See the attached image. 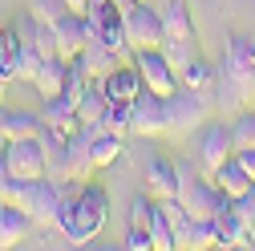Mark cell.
Instances as JSON below:
<instances>
[{"instance_id": "6da1fadb", "label": "cell", "mask_w": 255, "mask_h": 251, "mask_svg": "<svg viewBox=\"0 0 255 251\" xmlns=\"http://www.w3.org/2000/svg\"><path fill=\"white\" fill-rule=\"evenodd\" d=\"M215 98L223 110H251L255 102V37H231L223 69L215 77Z\"/></svg>"}, {"instance_id": "7a4b0ae2", "label": "cell", "mask_w": 255, "mask_h": 251, "mask_svg": "<svg viewBox=\"0 0 255 251\" xmlns=\"http://www.w3.org/2000/svg\"><path fill=\"white\" fill-rule=\"evenodd\" d=\"M106 219H110V195H106V186L81 182V191H77V199H73V223L65 227V239H69V243L98 239L102 227H106Z\"/></svg>"}, {"instance_id": "3957f363", "label": "cell", "mask_w": 255, "mask_h": 251, "mask_svg": "<svg viewBox=\"0 0 255 251\" xmlns=\"http://www.w3.org/2000/svg\"><path fill=\"white\" fill-rule=\"evenodd\" d=\"M57 203H61V182H53V178H33V182H24L16 207L33 219V227H53V223H57Z\"/></svg>"}, {"instance_id": "277c9868", "label": "cell", "mask_w": 255, "mask_h": 251, "mask_svg": "<svg viewBox=\"0 0 255 251\" xmlns=\"http://www.w3.org/2000/svg\"><path fill=\"white\" fill-rule=\"evenodd\" d=\"M126 20V37H130V49H162L166 28H162V12L150 8V0H138V4L122 16Z\"/></svg>"}, {"instance_id": "5b68a950", "label": "cell", "mask_w": 255, "mask_h": 251, "mask_svg": "<svg viewBox=\"0 0 255 251\" xmlns=\"http://www.w3.org/2000/svg\"><path fill=\"white\" fill-rule=\"evenodd\" d=\"M130 134H138V138H162V134H170V102L158 98V93H150V89H142L134 98Z\"/></svg>"}, {"instance_id": "8992f818", "label": "cell", "mask_w": 255, "mask_h": 251, "mask_svg": "<svg viewBox=\"0 0 255 251\" xmlns=\"http://www.w3.org/2000/svg\"><path fill=\"white\" fill-rule=\"evenodd\" d=\"M170 134H190V130H203L207 126V93H199V89H174L170 93Z\"/></svg>"}, {"instance_id": "52a82bcc", "label": "cell", "mask_w": 255, "mask_h": 251, "mask_svg": "<svg viewBox=\"0 0 255 251\" xmlns=\"http://www.w3.org/2000/svg\"><path fill=\"white\" fill-rule=\"evenodd\" d=\"M4 166H8L16 178H24V182H33V178H49L41 138H37V134H33V138H12V142L4 146Z\"/></svg>"}, {"instance_id": "ba28073f", "label": "cell", "mask_w": 255, "mask_h": 251, "mask_svg": "<svg viewBox=\"0 0 255 251\" xmlns=\"http://www.w3.org/2000/svg\"><path fill=\"white\" fill-rule=\"evenodd\" d=\"M134 69L142 73V85L158 98H170L178 89V73L170 69V61L162 57V49H138L134 53Z\"/></svg>"}, {"instance_id": "9c48e42d", "label": "cell", "mask_w": 255, "mask_h": 251, "mask_svg": "<svg viewBox=\"0 0 255 251\" xmlns=\"http://www.w3.org/2000/svg\"><path fill=\"white\" fill-rule=\"evenodd\" d=\"M231 154H235L231 126H203V134H199V170L203 174H215Z\"/></svg>"}, {"instance_id": "30bf717a", "label": "cell", "mask_w": 255, "mask_h": 251, "mask_svg": "<svg viewBox=\"0 0 255 251\" xmlns=\"http://www.w3.org/2000/svg\"><path fill=\"white\" fill-rule=\"evenodd\" d=\"M53 37H57V53L65 57V61H73L89 45V24H85L81 12H65V16L53 24Z\"/></svg>"}, {"instance_id": "8fae6325", "label": "cell", "mask_w": 255, "mask_h": 251, "mask_svg": "<svg viewBox=\"0 0 255 251\" xmlns=\"http://www.w3.org/2000/svg\"><path fill=\"white\" fill-rule=\"evenodd\" d=\"M102 93H106V102H134L138 93L146 89L142 85V73L134 69V65H118L110 77H102V81H93Z\"/></svg>"}, {"instance_id": "7c38bea8", "label": "cell", "mask_w": 255, "mask_h": 251, "mask_svg": "<svg viewBox=\"0 0 255 251\" xmlns=\"http://www.w3.org/2000/svg\"><path fill=\"white\" fill-rule=\"evenodd\" d=\"M77 61H81V69L89 73V81H102V77H110V73L122 65V53H114V49L102 45L98 37H89V45L77 53Z\"/></svg>"}, {"instance_id": "4fadbf2b", "label": "cell", "mask_w": 255, "mask_h": 251, "mask_svg": "<svg viewBox=\"0 0 255 251\" xmlns=\"http://www.w3.org/2000/svg\"><path fill=\"white\" fill-rule=\"evenodd\" d=\"M41 126H49V130H57V134H73V130H81V118H77V106L65 98V93H57V98H45V106H41Z\"/></svg>"}, {"instance_id": "5bb4252c", "label": "cell", "mask_w": 255, "mask_h": 251, "mask_svg": "<svg viewBox=\"0 0 255 251\" xmlns=\"http://www.w3.org/2000/svg\"><path fill=\"white\" fill-rule=\"evenodd\" d=\"M215 227H219V247H255V235L247 227V219L235 211V199L227 211L215 215Z\"/></svg>"}, {"instance_id": "9a60e30c", "label": "cell", "mask_w": 255, "mask_h": 251, "mask_svg": "<svg viewBox=\"0 0 255 251\" xmlns=\"http://www.w3.org/2000/svg\"><path fill=\"white\" fill-rule=\"evenodd\" d=\"M65 150H69V178H89L93 170H98V162H93V134L85 130H73L69 138H65Z\"/></svg>"}, {"instance_id": "2e32d148", "label": "cell", "mask_w": 255, "mask_h": 251, "mask_svg": "<svg viewBox=\"0 0 255 251\" xmlns=\"http://www.w3.org/2000/svg\"><path fill=\"white\" fill-rule=\"evenodd\" d=\"M41 146H45V170L53 182H69V150H65V134L49 130V126H41Z\"/></svg>"}, {"instance_id": "e0dca14e", "label": "cell", "mask_w": 255, "mask_h": 251, "mask_svg": "<svg viewBox=\"0 0 255 251\" xmlns=\"http://www.w3.org/2000/svg\"><path fill=\"white\" fill-rule=\"evenodd\" d=\"M146 195L150 199H174L178 195V170L166 158H150L146 162Z\"/></svg>"}, {"instance_id": "ac0fdd59", "label": "cell", "mask_w": 255, "mask_h": 251, "mask_svg": "<svg viewBox=\"0 0 255 251\" xmlns=\"http://www.w3.org/2000/svg\"><path fill=\"white\" fill-rule=\"evenodd\" d=\"M28 231H33V219H28L16 203H0V251L16 247Z\"/></svg>"}, {"instance_id": "d6986e66", "label": "cell", "mask_w": 255, "mask_h": 251, "mask_svg": "<svg viewBox=\"0 0 255 251\" xmlns=\"http://www.w3.org/2000/svg\"><path fill=\"white\" fill-rule=\"evenodd\" d=\"M65 69H69V61L61 57V53H53V57L41 61V69H37V77H33V89L41 93V102H45V98H57V93L65 89Z\"/></svg>"}, {"instance_id": "ffe728a7", "label": "cell", "mask_w": 255, "mask_h": 251, "mask_svg": "<svg viewBox=\"0 0 255 251\" xmlns=\"http://www.w3.org/2000/svg\"><path fill=\"white\" fill-rule=\"evenodd\" d=\"M0 134H4L8 142H12V138H33V134H41V114L0 106Z\"/></svg>"}, {"instance_id": "44dd1931", "label": "cell", "mask_w": 255, "mask_h": 251, "mask_svg": "<svg viewBox=\"0 0 255 251\" xmlns=\"http://www.w3.org/2000/svg\"><path fill=\"white\" fill-rule=\"evenodd\" d=\"M162 28H166V37H174V41H195V20H190V4L186 0H166Z\"/></svg>"}, {"instance_id": "7402d4cb", "label": "cell", "mask_w": 255, "mask_h": 251, "mask_svg": "<svg viewBox=\"0 0 255 251\" xmlns=\"http://www.w3.org/2000/svg\"><path fill=\"white\" fill-rule=\"evenodd\" d=\"M211 178H215V186H219V191L227 195V199H239V195H247V191H251V174H247V170L235 162V154H231V158L223 162V166H219Z\"/></svg>"}, {"instance_id": "603a6c76", "label": "cell", "mask_w": 255, "mask_h": 251, "mask_svg": "<svg viewBox=\"0 0 255 251\" xmlns=\"http://www.w3.org/2000/svg\"><path fill=\"white\" fill-rule=\"evenodd\" d=\"M85 130L93 134V162H98V170L102 166H114L122 154H126L122 134H110V130H102V126H85Z\"/></svg>"}, {"instance_id": "cb8c5ba5", "label": "cell", "mask_w": 255, "mask_h": 251, "mask_svg": "<svg viewBox=\"0 0 255 251\" xmlns=\"http://www.w3.org/2000/svg\"><path fill=\"white\" fill-rule=\"evenodd\" d=\"M0 73H4L8 81L20 77V33L12 24L0 28Z\"/></svg>"}, {"instance_id": "d4e9b609", "label": "cell", "mask_w": 255, "mask_h": 251, "mask_svg": "<svg viewBox=\"0 0 255 251\" xmlns=\"http://www.w3.org/2000/svg\"><path fill=\"white\" fill-rule=\"evenodd\" d=\"M215 65H211V61H203V57H195V61H190V65L178 73V85L182 89H199V93H211L215 89Z\"/></svg>"}, {"instance_id": "484cf974", "label": "cell", "mask_w": 255, "mask_h": 251, "mask_svg": "<svg viewBox=\"0 0 255 251\" xmlns=\"http://www.w3.org/2000/svg\"><path fill=\"white\" fill-rule=\"evenodd\" d=\"M211 247H219V227H215V219H190L182 251H211Z\"/></svg>"}, {"instance_id": "4316f807", "label": "cell", "mask_w": 255, "mask_h": 251, "mask_svg": "<svg viewBox=\"0 0 255 251\" xmlns=\"http://www.w3.org/2000/svg\"><path fill=\"white\" fill-rule=\"evenodd\" d=\"M130 118H134V102H106V114H102V130L110 134H130Z\"/></svg>"}, {"instance_id": "83f0119b", "label": "cell", "mask_w": 255, "mask_h": 251, "mask_svg": "<svg viewBox=\"0 0 255 251\" xmlns=\"http://www.w3.org/2000/svg\"><path fill=\"white\" fill-rule=\"evenodd\" d=\"M162 57L170 61L174 73H182L190 61L199 57V49H195V41H174V37H166V41H162Z\"/></svg>"}, {"instance_id": "f1b7e54d", "label": "cell", "mask_w": 255, "mask_h": 251, "mask_svg": "<svg viewBox=\"0 0 255 251\" xmlns=\"http://www.w3.org/2000/svg\"><path fill=\"white\" fill-rule=\"evenodd\" d=\"M102 114H106V93L98 85H89V93L77 102V118L81 126H102Z\"/></svg>"}, {"instance_id": "f546056e", "label": "cell", "mask_w": 255, "mask_h": 251, "mask_svg": "<svg viewBox=\"0 0 255 251\" xmlns=\"http://www.w3.org/2000/svg\"><path fill=\"white\" fill-rule=\"evenodd\" d=\"M89 85H93V81H89V73L81 69V61L73 57V61H69V69H65V89H61V93H65V98L77 106L85 93H89Z\"/></svg>"}, {"instance_id": "4dcf8cb0", "label": "cell", "mask_w": 255, "mask_h": 251, "mask_svg": "<svg viewBox=\"0 0 255 251\" xmlns=\"http://www.w3.org/2000/svg\"><path fill=\"white\" fill-rule=\"evenodd\" d=\"M154 215H158V199H150V195H138V199L130 203V227H142V231H150Z\"/></svg>"}, {"instance_id": "1f68e13d", "label": "cell", "mask_w": 255, "mask_h": 251, "mask_svg": "<svg viewBox=\"0 0 255 251\" xmlns=\"http://www.w3.org/2000/svg\"><path fill=\"white\" fill-rule=\"evenodd\" d=\"M28 12H33L41 24H57L61 16L69 12V4L65 0H28Z\"/></svg>"}, {"instance_id": "d6a6232c", "label": "cell", "mask_w": 255, "mask_h": 251, "mask_svg": "<svg viewBox=\"0 0 255 251\" xmlns=\"http://www.w3.org/2000/svg\"><path fill=\"white\" fill-rule=\"evenodd\" d=\"M231 142H235V150H239V146H255V114H251V110H243V114L231 122Z\"/></svg>"}, {"instance_id": "836d02e7", "label": "cell", "mask_w": 255, "mask_h": 251, "mask_svg": "<svg viewBox=\"0 0 255 251\" xmlns=\"http://www.w3.org/2000/svg\"><path fill=\"white\" fill-rule=\"evenodd\" d=\"M150 239H154V251H178L174 247V231H170V223L162 219V211H158L154 223H150Z\"/></svg>"}, {"instance_id": "e575fe53", "label": "cell", "mask_w": 255, "mask_h": 251, "mask_svg": "<svg viewBox=\"0 0 255 251\" xmlns=\"http://www.w3.org/2000/svg\"><path fill=\"white\" fill-rule=\"evenodd\" d=\"M122 247H126V251H154V239H150V231L130 227V231H126V239H122Z\"/></svg>"}, {"instance_id": "d590c367", "label": "cell", "mask_w": 255, "mask_h": 251, "mask_svg": "<svg viewBox=\"0 0 255 251\" xmlns=\"http://www.w3.org/2000/svg\"><path fill=\"white\" fill-rule=\"evenodd\" d=\"M235 211L247 219V227H251V235H255V191H247V195H239L235 199Z\"/></svg>"}, {"instance_id": "8d00e7d4", "label": "cell", "mask_w": 255, "mask_h": 251, "mask_svg": "<svg viewBox=\"0 0 255 251\" xmlns=\"http://www.w3.org/2000/svg\"><path fill=\"white\" fill-rule=\"evenodd\" d=\"M235 162L255 178V146H239V150H235Z\"/></svg>"}, {"instance_id": "74e56055", "label": "cell", "mask_w": 255, "mask_h": 251, "mask_svg": "<svg viewBox=\"0 0 255 251\" xmlns=\"http://www.w3.org/2000/svg\"><path fill=\"white\" fill-rule=\"evenodd\" d=\"M110 4H114V8H118V12H122V16H126V12H130V8H134V4H138V0H110Z\"/></svg>"}, {"instance_id": "f35d334b", "label": "cell", "mask_w": 255, "mask_h": 251, "mask_svg": "<svg viewBox=\"0 0 255 251\" xmlns=\"http://www.w3.org/2000/svg\"><path fill=\"white\" fill-rule=\"evenodd\" d=\"M65 4H69V12H81V16H85V8H89V0H65Z\"/></svg>"}, {"instance_id": "ab89813d", "label": "cell", "mask_w": 255, "mask_h": 251, "mask_svg": "<svg viewBox=\"0 0 255 251\" xmlns=\"http://www.w3.org/2000/svg\"><path fill=\"white\" fill-rule=\"evenodd\" d=\"M102 4H110V0H89V8H102ZM89 8H85V12H89Z\"/></svg>"}, {"instance_id": "60d3db41", "label": "cell", "mask_w": 255, "mask_h": 251, "mask_svg": "<svg viewBox=\"0 0 255 251\" xmlns=\"http://www.w3.org/2000/svg\"><path fill=\"white\" fill-rule=\"evenodd\" d=\"M4 146H8V138H4V134H0V154H4Z\"/></svg>"}, {"instance_id": "b9f144b4", "label": "cell", "mask_w": 255, "mask_h": 251, "mask_svg": "<svg viewBox=\"0 0 255 251\" xmlns=\"http://www.w3.org/2000/svg\"><path fill=\"white\" fill-rule=\"evenodd\" d=\"M251 191H255V178H251Z\"/></svg>"}]
</instances>
